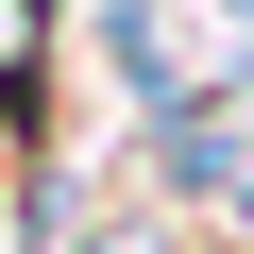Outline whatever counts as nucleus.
<instances>
[{"label":"nucleus","instance_id":"f257e3e1","mask_svg":"<svg viewBox=\"0 0 254 254\" xmlns=\"http://www.w3.org/2000/svg\"><path fill=\"white\" fill-rule=\"evenodd\" d=\"M17 68H34V0H0V85H17Z\"/></svg>","mask_w":254,"mask_h":254}]
</instances>
